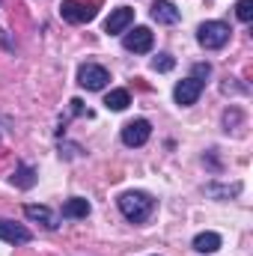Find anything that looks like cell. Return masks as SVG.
<instances>
[{"instance_id":"1","label":"cell","mask_w":253,"mask_h":256,"mask_svg":"<svg viewBox=\"0 0 253 256\" xmlns=\"http://www.w3.org/2000/svg\"><path fill=\"white\" fill-rule=\"evenodd\" d=\"M116 206H120L122 218L131 220V224H143V220H149L152 212H155V200L146 191H126L116 200Z\"/></svg>"},{"instance_id":"2","label":"cell","mask_w":253,"mask_h":256,"mask_svg":"<svg viewBox=\"0 0 253 256\" xmlns=\"http://www.w3.org/2000/svg\"><path fill=\"white\" fill-rule=\"evenodd\" d=\"M230 24L224 21H202L196 27V42L206 48V51H220L226 42H230Z\"/></svg>"},{"instance_id":"3","label":"cell","mask_w":253,"mask_h":256,"mask_svg":"<svg viewBox=\"0 0 253 256\" xmlns=\"http://www.w3.org/2000/svg\"><path fill=\"white\" fill-rule=\"evenodd\" d=\"M108 80H110V74H108V68H104V66L86 63V66H80V68H78V84H80L84 90H90V92L104 90V86H108Z\"/></svg>"},{"instance_id":"4","label":"cell","mask_w":253,"mask_h":256,"mask_svg":"<svg viewBox=\"0 0 253 256\" xmlns=\"http://www.w3.org/2000/svg\"><path fill=\"white\" fill-rule=\"evenodd\" d=\"M60 15H63V21H68V24H90L96 18V6L78 3V0H63Z\"/></svg>"},{"instance_id":"5","label":"cell","mask_w":253,"mask_h":256,"mask_svg":"<svg viewBox=\"0 0 253 256\" xmlns=\"http://www.w3.org/2000/svg\"><path fill=\"white\" fill-rule=\"evenodd\" d=\"M152 42H155V36H152L149 27H134L131 33L122 36V45H126V51H131V54H149L152 51Z\"/></svg>"},{"instance_id":"6","label":"cell","mask_w":253,"mask_h":256,"mask_svg":"<svg viewBox=\"0 0 253 256\" xmlns=\"http://www.w3.org/2000/svg\"><path fill=\"white\" fill-rule=\"evenodd\" d=\"M200 96H202V84H200L196 78H185V80H179L176 90H173V98H176V104H182V108L196 104Z\"/></svg>"},{"instance_id":"7","label":"cell","mask_w":253,"mask_h":256,"mask_svg":"<svg viewBox=\"0 0 253 256\" xmlns=\"http://www.w3.org/2000/svg\"><path fill=\"white\" fill-rule=\"evenodd\" d=\"M149 137H152L149 120H131V122L122 126V143H126V146H143Z\"/></svg>"},{"instance_id":"8","label":"cell","mask_w":253,"mask_h":256,"mask_svg":"<svg viewBox=\"0 0 253 256\" xmlns=\"http://www.w3.org/2000/svg\"><path fill=\"white\" fill-rule=\"evenodd\" d=\"M0 242H6V244H30L33 232L27 226L15 224V220H3L0 218Z\"/></svg>"},{"instance_id":"9","label":"cell","mask_w":253,"mask_h":256,"mask_svg":"<svg viewBox=\"0 0 253 256\" xmlns=\"http://www.w3.org/2000/svg\"><path fill=\"white\" fill-rule=\"evenodd\" d=\"M131 21H134V9H131V6H120V9H114V12L108 15L104 33H108V36H120V33H126L128 27H131Z\"/></svg>"},{"instance_id":"10","label":"cell","mask_w":253,"mask_h":256,"mask_svg":"<svg viewBox=\"0 0 253 256\" xmlns=\"http://www.w3.org/2000/svg\"><path fill=\"white\" fill-rule=\"evenodd\" d=\"M149 12H152V21H158V24H179V18H182V12L170 0H155Z\"/></svg>"},{"instance_id":"11","label":"cell","mask_w":253,"mask_h":256,"mask_svg":"<svg viewBox=\"0 0 253 256\" xmlns=\"http://www.w3.org/2000/svg\"><path fill=\"white\" fill-rule=\"evenodd\" d=\"M24 218L27 220H36V224H42L45 230H57V218H54V212L48 208V206H24Z\"/></svg>"},{"instance_id":"12","label":"cell","mask_w":253,"mask_h":256,"mask_svg":"<svg viewBox=\"0 0 253 256\" xmlns=\"http://www.w3.org/2000/svg\"><path fill=\"white\" fill-rule=\"evenodd\" d=\"M218 248H220V236L218 232H200V236H194V250L196 254L208 256V254H214Z\"/></svg>"},{"instance_id":"13","label":"cell","mask_w":253,"mask_h":256,"mask_svg":"<svg viewBox=\"0 0 253 256\" xmlns=\"http://www.w3.org/2000/svg\"><path fill=\"white\" fill-rule=\"evenodd\" d=\"M86 214H90V202L84 196H72V200L63 202V218H68V220H78V218H86Z\"/></svg>"},{"instance_id":"14","label":"cell","mask_w":253,"mask_h":256,"mask_svg":"<svg viewBox=\"0 0 253 256\" xmlns=\"http://www.w3.org/2000/svg\"><path fill=\"white\" fill-rule=\"evenodd\" d=\"M12 185H15V188H21V191L33 188V185H36V170H33L30 164H18V167H15V173H12Z\"/></svg>"},{"instance_id":"15","label":"cell","mask_w":253,"mask_h":256,"mask_svg":"<svg viewBox=\"0 0 253 256\" xmlns=\"http://www.w3.org/2000/svg\"><path fill=\"white\" fill-rule=\"evenodd\" d=\"M206 194L208 196H218V200H230V196H238L242 194V185L238 182H232V185H214V182H208L206 185Z\"/></svg>"},{"instance_id":"16","label":"cell","mask_w":253,"mask_h":256,"mask_svg":"<svg viewBox=\"0 0 253 256\" xmlns=\"http://www.w3.org/2000/svg\"><path fill=\"white\" fill-rule=\"evenodd\" d=\"M104 104H108V110H126L131 104V96H128V90H110Z\"/></svg>"},{"instance_id":"17","label":"cell","mask_w":253,"mask_h":256,"mask_svg":"<svg viewBox=\"0 0 253 256\" xmlns=\"http://www.w3.org/2000/svg\"><path fill=\"white\" fill-rule=\"evenodd\" d=\"M236 18L242 24H250L253 21V0H238L236 3Z\"/></svg>"},{"instance_id":"18","label":"cell","mask_w":253,"mask_h":256,"mask_svg":"<svg viewBox=\"0 0 253 256\" xmlns=\"http://www.w3.org/2000/svg\"><path fill=\"white\" fill-rule=\"evenodd\" d=\"M173 66H176L173 54H158V57L152 60V68H155V72H170Z\"/></svg>"},{"instance_id":"19","label":"cell","mask_w":253,"mask_h":256,"mask_svg":"<svg viewBox=\"0 0 253 256\" xmlns=\"http://www.w3.org/2000/svg\"><path fill=\"white\" fill-rule=\"evenodd\" d=\"M208 74H212V66H208V63H194V68H190V78H196L202 86H206Z\"/></svg>"},{"instance_id":"20","label":"cell","mask_w":253,"mask_h":256,"mask_svg":"<svg viewBox=\"0 0 253 256\" xmlns=\"http://www.w3.org/2000/svg\"><path fill=\"white\" fill-rule=\"evenodd\" d=\"M78 155H80V146L78 143H60V158L68 161V158H78Z\"/></svg>"},{"instance_id":"21","label":"cell","mask_w":253,"mask_h":256,"mask_svg":"<svg viewBox=\"0 0 253 256\" xmlns=\"http://www.w3.org/2000/svg\"><path fill=\"white\" fill-rule=\"evenodd\" d=\"M68 104H72V114H74V116H80V114H84V102H80V98H72Z\"/></svg>"},{"instance_id":"22","label":"cell","mask_w":253,"mask_h":256,"mask_svg":"<svg viewBox=\"0 0 253 256\" xmlns=\"http://www.w3.org/2000/svg\"><path fill=\"white\" fill-rule=\"evenodd\" d=\"M0 42H3V48H6V51H12V48H15V45L9 42V36H6V30H0Z\"/></svg>"}]
</instances>
